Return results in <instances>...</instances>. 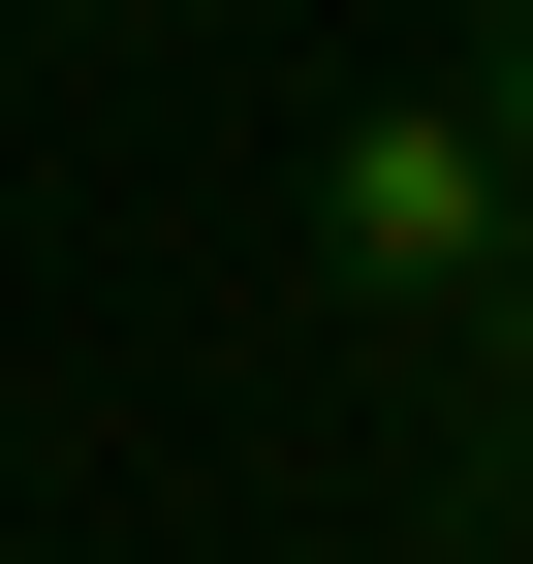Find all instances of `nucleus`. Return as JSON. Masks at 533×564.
Instances as JSON below:
<instances>
[{
  "label": "nucleus",
  "instance_id": "obj_1",
  "mask_svg": "<svg viewBox=\"0 0 533 564\" xmlns=\"http://www.w3.org/2000/svg\"><path fill=\"white\" fill-rule=\"evenodd\" d=\"M314 251H346V314H471V282L533 251V188L471 158V95H377L346 158H314Z\"/></svg>",
  "mask_w": 533,
  "mask_h": 564
},
{
  "label": "nucleus",
  "instance_id": "obj_3",
  "mask_svg": "<svg viewBox=\"0 0 533 564\" xmlns=\"http://www.w3.org/2000/svg\"><path fill=\"white\" fill-rule=\"evenodd\" d=\"M439 95H471V158L533 188V0H471V63H439Z\"/></svg>",
  "mask_w": 533,
  "mask_h": 564
},
{
  "label": "nucleus",
  "instance_id": "obj_2",
  "mask_svg": "<svg viewBox=\"0 0 533 564\" xmlns=\"http://www.w3.org/2000/svg\"><path fill=\"white\" fill-rule=\"evenodd\" d=\"M471 470H502V502H533V251L471 282Z\"/></svg>",
  "mask_w": 533,
  "mask_h": 564
}]
</instances>
